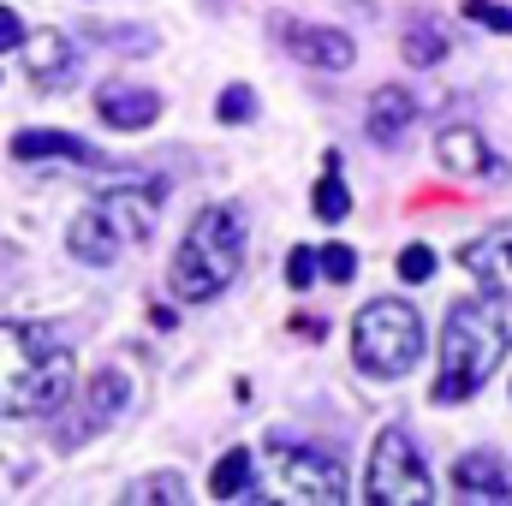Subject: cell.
<instances>
[{"label":"cell","mask_w":512,"mask_h":506,"mask_svg":"<svg viewBox=\"0 0 512 506\" xmlns=\"http://www.w3.org/2000/svg\"><path fill=\"white\" fill-rule=\"evenodd\" d=\"M352 358H358L364 376H382V381L405 376L423 358V316L411 304H399V298L364 304L358 322H352Z\"/></svg>","instance_id":"cell-5"},{"label":"cell","mask_w":512,"mask_h":506,"mask_svg":"<svg viewBox=\"0 0 512 506\" xmlns=\"http://www.w3.org/2000/svg\"><path fill=\"white\" fill-rule=\"evenodd\" d=\"M268 453H274V489L268 495H280V501H304V506H334L346 501V477H340V465L334 459H322L316 447H298V441H286L280 429L268 435Z\"/></svg>","instance_id":"cell-7"},{"label":"cell","mask_w":512,"mask_h":506,"mask_svg":"<svg viewBox=\"0 0 512 506\" xmlns=\"http://www.w3.org/2000/svg\"><path fill=\"white\" fill-rule=\"evenodd\" d=\"M126 501H191V483L173 477V471H155V477H137L131 483Z\"/></svg>","instance_id":"cell-20"},{"label":"cell","mask_w":512,"mask_h":506,"mask_svg":"<svg viewBox=\"0 0 512 506\" xmlns=\"http://www.w3.org/2000/svg\"><path fill=\"white\" fill-rule=\"evenodd\" d=\"M465 274H477V286L489 292V298H507L512 304V233H489V239H471L465 251Z\"/></svg>","instance_id":"cell-11"},{"label":"cell","mask_w":512,"mask_h":506,"mask_svg":"<svg viewBox=\"0 0 512 506\" xmlns=\"http://www.w3.org/2000/svg\"><path fill=\"white\" fill-rule=\"evenodd\" d=\"M12 155H18V161L66 155V161H78V167H102V155H96L84 137H72V131H18V137H12Z\"/></svg>","instance_id":"cell-16"},{"label":"cell","mask_w":512,"mask_h":506,"mask_svg":"<svg viewBox=\"0 0 512 506\" xmlns=\"http://www.w3.org/2000/svg\"><path fill=\"white\" fill-rule=\"evenodd\" d=\"M256 465H251V453L245 447H233V453H221V465H215V501H262V489H256V477H251Z\"/></svg>","instance_id":"cell-17"},{"label":"cell","mask_w":512,"mask_h":506,"mask_svg":"<svg viewBox=\"0 0 512 506\" xmlns=\"http://www.w3.org/2000/svg\"><path fill=\"white\" fill-rule=\"evenodd\" d=\"M399 48H405V60H411V66H435V60H447V30H441L435 18H411Z\"/></svg>","instance_id":"cell-18"},{"label":"cell","mask_w":512,"mask_h":506,"mask_svg":"<svg viewBox=\"0 0 512 506\" xmlns=\"http://www.w3.org/2000/svg\"><path fill=\"white\" fill-rule=\"evenodd\" d=\"M24 66H30V78H36L42 90H66L72 72H78L72 36H66V30H36V36L24 42Z\"/></svg>","instance_id":"cell-12"},{"label":"cell","mask_w":512,"mask_h":506,"mask_svg":"<svg viewBox=\"0 0 512 506\" xmlns=\"http://www.w3.org/2000/svg\"><path fill=\"white\" fill-rule=\"evenodd\" d=\"M334 173H340V155H328V173L316 179V197H310V209H316L322 221H346V209H352V197H346V185H340Z\"/></svg>","instance_id":"cell-19"},{"label":"cell","mask_w":512,"mask_h":506,"mask_svg":"<svg viewBox=\"0 0 512 506\" xmlns=\"http://www.w3.org/2000/svg\"><path fill=\"white\" fill-rule=\"evenodd\" d=\"M126 405H131V376L126 370H96L90 387H84V399H78V411H72V423H60V441L78 447L84 435H102Z\"/></svg>","instance_id":"cell-9"},{"label":"cell","mask_w":512,"mask_h":506,"mask_svg":"<svg viewBox=\"0 0 512 506\" xmlns=\"http://www.w3.org/2000/svg\"><path fill=\"white\" fill-rule=\"evenodd\" d=\"M364 495H370V506H429L435 501V483H429V471L417 459V441L405 429H382L376 435Z\"/></svg>","instance_id":"cell-6"},{"label":"cell","mask_w":512,"mask_h":506,"mask_svg":"<svg viewBox=\"0 0 512 506\" xmlns=\"http://www.w3.org/2000/svg\"><path fill=\"white\" fill-rule=\"evenodd\" d=\"M507 322L489 298H459L447 310V328H441V376L429 387L435 405H453V399H471L483 381L495 376V364L507 358Z\"/></svg>","instance_id":"cell-2"},{"label":"cell","mask_w":512,"mask_h":506,"mask_svg":"<svg viewBox=\"0 0 512 506\" xmlns=\"http://www.w3.org/2000/svg\"><path fill=\"white\" fill-rule=\"evenodd\" d=\"M268 30H274V36H280V48H286V54H298L304 66H322V72H346V66L358 60L352 36H346V30H334V24H304V18H268Z\"/></svg>","instance_id":"cell-8"},{"label":"cell","mask_w":512,"mask_h":506,"mask_svg":"<svg viewBox=\"0 0 512 506\" xmlns=\"http://www.w3.org/2000/svg\"><path fill=\"white\" fill-rule=\"evenodd\" d=\"M435 155H441V167H447L453 179H483V173H501L495 149L483 143V131H471V126H447L441 137H435Z\"/></svg>","instance_id":"cell-13"},{"label":"cell","mask_w":512,"mask_h":506,"mask_svg":"<svg viewBox=\"0 0 512 506\" xmlns=\"http://www.w3.org/2000/svg\"><path fill=\"white\" fill-rule=\"evenodd\" d=\"M96 114H102L114 131H143V126H155L161 96H155L149 84H126V78H114V84L96 90Z\"/></svg>","instance_id":"cell-10"},{"label":"cell","mask_w":512,"mask_h":506,"mask_svg":"<svg viewBox=\"0 0 512 506\" xmlns=\"http://www.w3.org/2000/svg\"><path fill=\"white\" fill-rule=\"evenodd\" d=\"M18 42H24V18H18L12 6H0V54H6V48H18Z\"/></svg>","instance_id":"cell-27"},{"label":"cell","mask_w":512,"mask_h":506,"mask_svg":"<svg viewBox=\"0 0 512 506\" xmlns=\"http://www.w3.org/2000/svg\"><path fill=\"white\" fill-rule=\"evenodd\" d=\"M292 334H304V340H322L328 328H322V316H292Z\"/></svg>","instance_id":"cell-28"},{"label":"cell","mask_w":512,"mask_h":506,"mask_svg":"<svg viewBox=\"0 0 512 506\" xmlns=\"http://www.w3.org/2000/svg\"><path fill=\"white\" fill-rule=\"evenodd\" d=\"M239 268H245V221H239V209H203L185 227L179 251H173V292L185 304H209L239 280Z\"/></svg>","instance_id":"cell-3"},{"label":"cell","mask_w":512,"mask_h":506,"mask_svg":"<svg viewBox=\"0 0 512 506\" xmlns=\"http://www.w3.org/2000/svg\"><path fill=\"white\" fill-rule=\"evenodd\" d=\"M417 120V96L411 90H399V84H382L376 96H370V137L376 143H399L405 131Z\"/></svg>","instance_id":"cell-15"},{"label":"cell","mask_w":512,"mask_h":506,"mask_svg":"<svg viewBox=\"0 0 512 506\" xmlns=\"http://www.w3.org/2000/svg\"><path fill=\"white\" fill-rule=\"evenodd\" d=\"M155 209H161V179H143V185H114L102 191L66 233V245L78 262L90 268H108L126 245H143L155 233Z\"/></svg>","instance_id":"cell-4"},{"label":"cell","mask_w":512,"mask_h":506,"mask_svg":"<svg viewBox=\"0 0 512 506\" xmlns=\"http://www.w3.org/2000/svg\"><path fill=\"white\" fill-rule=\"evenodd\" d=\"M215 114H221V126H245V120H256V96H251V84H233V90H221Z\"/></svg>","instance_id":"cell-21"},{"label":"cell","mask_w":512,"mask_h":506,"mask_svg":"<svg viewBox=\"0 0 512 506\" xmlns=\"http://www.w3.org/2000/svg\"><path fill=\"white\" fill-rule=\"evenodd\" d=\"M429 274H435V251H429V245H405V251H399V280L423 286Z\"/></svg>","instance_id":"cell-23"},{"label":"cell","mask_w":512,"mask_h":506,"mask_svg":"<svg viewBox=\"0 0 512 506\" xmlns=\"http://www.w3.org/2000/svg\"><path fill=\"white\" fill-rule=\"evenodd\" d=\"M316 256H322V274H328L334 286H346V280L358 274V251H352V245H328V251H316Z\"/></svg>","instance_id":"cell-24"},{"label":"cell","mask_w":512,"mask_h":506,"mask_svg":"<svg viewBox=\"0 0 512 506\" xmlns=\"http://www.w3.org/2000/svg\"><path fill=\"white\" fill-rule=\"evenodd\" d=\"M465 18H471V24H489V30H501V36H512V12L507 6H495V0H465Z\"/></svg>","instance_id":"cell-26"},{"label":"cell","mask_w":512,"mask_h":506,"mask_svg":"<svg viewBox=\"0 0 512 506\" xmlns=\"http://www.w3.org/2000/svg\"><path fill=\"white\" fill-rule=\"evenodd\" d=\"M453 489H459L465 501H507L512 495V483H507V471H501L495 453H465V459L453 465Z\"/></svg>","instance_id":"cell-14"},{"label":"cell","mask_w":512,"mask_h":506,"mask_svg":"<svg viewBox=\"0 0 512 506\" xmlns=\"http://www.w3.org/2000/svg\"><path fill=\"white\" fill-rule=\"evenodd\" d=\"M72 387V346L48 322H0V417H42Z\"/></svg>","instance_id":"cell-1"},{"label":"cell","mask_w":512,"mask_h":506,"mask_svg":"<svg viewBox=\"0 0 512 506\" xmlns=\"http://www.w3.org/2000/svg\"><path fill=\"white\" fill-rule=\"evenodd\" d=\"M96 42L102 48H114V54H155V36H143V30H96Z\"/></svg>","instance_id":"cell-22"},{"label":"cell","mask_w":512,"mask_h":506,"mask_svg":"<svg viewBox=\"0 0 512 506\" xmlns=\"http://www.w3.org/2000/svg\"><path fill=\"white\" fill-rule=\"evenodd\" d=\"M316 268H322V256H316V251H304V245H298V251L286 256V286H292V292H304V286L316 280Z\"/></svg>","instance_id":"cell-25"}]
</instances>
